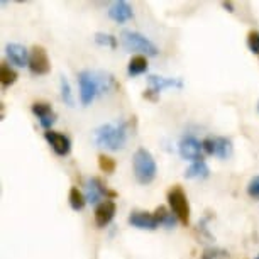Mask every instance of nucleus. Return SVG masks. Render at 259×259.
I'll list each match as a JSON object with an SVG mask.
<instances>
[{
  "mask_svg": "<svg viewBox=\"0 0 259 259\" xmlns=\"http://www.w3.org/2000/svg\"><path fill=\"white\" fill-rule=\"evenodd\" d=\"M6 55L16 66H29V51L22 45L9 42L6 46Z\"/></svg>",
  "mask_w": 259,
  "mask_h": 259,
  "instance_id": "nucleus-13",
  "label": "nucleus"
},
{
  "mask_svg": "<svg viewBox=\"0 0 259 259\" xmlns=\"http://www.w3.org/2000/svg\"><path fill=\"white\" fill-rule=\"evenodd\" d=\"M60 87H61V97H63V102L68 105V107H73L75 105V99H73V92H71V87H70V81L65 75H61V80H60Z\"/></svg>",
  "mask_w": 259,
  "mask_h": 259,
  "instance_id": "nucleus-21",
  "label": "nucleus"
},
{
  "mask_svg": "<svg viewBox=\"0 0 259 259\" xmlns=\"http://www.w3.org/2000/svg\"><path fill=\"white\" fill-rule=\"evenodd\" d=\"M148 70V60L143 56V55H138V56H133L129 61V66H127V71H129L131 76H136V75H141Z\"/></svg>",
  "mask_w": 259,
  "mask_h": 259,
  "instance_id": "nucleus-18",
  "label": "nucleus"
},
{
  "mask_svg": "<svg viewBox=\"0 0 259 259\" xmlns=\"http://www.w3.org/2000/svg\"><path fill=\"white\" fill-rule=\"evenodd\" d=\"M45 139L50 143L53 151H55L58 156H66L71 151V141L65 134H60V133H56V131H46Z\"/></svg>",
  "mask_w": 259,
  "mask_h": 259,
  "instance_id": "nucleus-9",
  "label": "nucleus"
},
{
  "mask_svg": "<svg viewBox=\"0 0 259 259\" xmlns=\"http://www.w3.org/2000/svg\"><path fill=\"white\" fill-rule=\"evenodd\" d=\"M115 208L117 207H115L114 200H104V202H100L97 205V208H95V224L97 226L99 227L109 226L115 215Z\"/></svg>",
  "mask_w": 259,
  "mask_h": 259,
  "instance_id": "nucleus-10",
  "label": "nucleus"
},
{
  "mask_svg": "<svg viewBox=\"0 0 259 259\" xmlns=\"http://www.w3.org/2000/svg\"><path fill=\"white\" fill-rule=\"evenodd\" d=\"M210 173L207 163L203 159L195 161V163L190 166V168L185 171V178H207Z\"/></svg>",
  "mask_w": 259,
  "mask_h": 259,
  "instance_id": "nucleus-16",
  "label": "nucleus"
},
{
  "mask_svg": "<svg viewBox=\"0 0 259 259\" xmlns=\"http://www.w3.org/2000/svg\"><path fill=\"white\" fill-rule=\"evenodd\" d=\"M154 217L158 219L159 226H166V227H173L175 222H177V215L173 212H169L164 205H159V207L154 210Z\"/></svg>",
  "mask_w": 259,
  "mask_h": 259,
  "instance_id": "nucleus-17",
  "label": "nucleus"
},
{
  "mask_svg": "<svg viewBox=\"0 0 259 259\" xmlns=\"http://www.w3.org/2000/svg\"><path fill=\"white\" fill-rule=\"evenodd\" d=\"M32 114L37 115L39 124L45 127V129H50V127L55 124V120H56V114L53 112L51 105L46 104V102H34V104H32Z\"/></svg>",
  "mask_w": 259,
  "mask_h": 259,
  "instance_id": "nucleus-11",
  "label": "nucleus"
},
{
  "mask_svg": "<svg viewBox=\"0 0 259 259\" xmlns=\"http://www.w3.org/2000/svg\"><path fill=\"white\" fill-rule=\"evenodd\" d=\"M16 80H17V71L9 66L7 63H2L0 65V83H2V87H11L16 83Z\"/></svg>",
  "mask_w": 259,
  "mask_h": 259,
  "instance_id": "nucleus-19",
  "label": "nucleus"
},
{
  "mask_svg": "<svg viewBox=\"0 0 259 259\" xmlns=\"http://www.w3.org/2000/svg\"><path fill=\"white\" fill-rule=\"evenodd\" d=\"M247 46L254 55L259 56V32L257 31H251L247 34Z\"/></svg>",
  "mask_w": 259,
  "mask_h": 259,
  "instance_id": "nucleus-25",
  "label": "nucleus"
},
{
  "mask_svg": "<svg viewBox=\"0 0 259 259\" xmlns=\"http://www.w3.org/2000/svg\"><path fill=\"white\" fill-rule=\"evenodd\" d=\"M120 39H122V45H124L129 51H141V53H146L148 56H156L159 53V50L156 48L154 42L149 41L148 37L139 32L122 31Z\"/></svg>",
  "mask_w": 259,
  "mask_h": 259,
  "instance_id": "nucleus-4",
  "label": "nucleus"
},
{
  "mask_svg": "<svg viewBox=\"0 0 259 259\" xmlns=\"http://www.w3.org/2000/svg\"><path fill=\"white\" fill-rule=\"evenodd\" d=\"M148 83H149V90L156 95H158L159 92H163L164 89H169V87H178V89L183 87V83L177 80V78H164V76H156V75L148 76Z\"/></svg>",
  "mask_w": 259,
  "mask_h": 259,
  "instance_id": "nucleus-14",
  "label": "nucleus"
},
{
  "mask_svg": "<svg viewBox=\"0 0 259 259\" xmlns=\"http://www.w3.org/2000/svg\"><path fill=\"white\" fill-rule=\"evenodd\" d=\"M129 224L133 227L148 229V231H154V229L159 226L154 213H149V212H133L129 215Z\"/></svg>",
  "mask_w": 259,
  "mask_h": 259,
  "instance_id": "nucleus-12",
  "label": "nucleus"
},
{
  "mask_svg": "<svg viewBox=\"0 0 259 259\" xmlns=\"http://www.w3.org/2000/svg\"><path fill=\"white\" fill-rule=\"evenodd\" d=\"M29 70L32 75H46L51 70V63L48 53L42 46H32L29 51Z\"/></svg>",
  "mask_w": 259,
  "mask_h": 259,
  "instance_id": "nucleus-6",
  "label": "nucleus"
},
{
  "mask_svg": "<svg viewBox=\"0 0 259 259\" xmlns=\"http://www.w3.org/2000/svg\"><path fill=\"white\" fill-rule=\"evenodd\" d=\"M68 198H70V205H71L73 210H81L83 207H85V203H87V197L76 187H71L70 197H68Z\"/></svg>",
  "mask_w": 259,
  "mask_h": 259,
  "instance_id": "nucleus-20",
  "label": "nucleus"
},
{
  "mask_svg": "<svg viewBox=\"0 0 259 259\" xmlns=\"http://www.w3.org/2000/svg\"><path fill=\"white\" fill-rule=\"evenodd\" d=\"M78 83H80V100L83 105H90L97 94L100 92L99 80L97 75H94L89 70H83L78 73Z\"/></svg>",
  "mask_w": 259,
  "mask_h": 259,
  "instance_id": "nucleus-5",
  "label": "nucleus"
},
{
  "mask_svg": "<svg viewBox=\"0 0 259 259\" xmlns=\"http://www.w3.org/2000/svg\"><path fill=\"white\" fill-rule=\"evenodd\" d=\"M95 144L102 148L119 151L124 148L127 141V129L124 122H109V124L100 125L94 134Z\"/></svg>",
  "mask_w": 259,
  "mask_h": 259,
  "instance_id": "nucleus-1",
  "label": "nucleus"
},
{
  "mask_svg": "<svg viewBox=\"0 0 259 259\" xmlns=\"http://www.w3.org/2000/svg\"><path fill=\"white\" fill-rule=\"evenodd\" d=\"M133 9L124 0H119V2H114L109 9V17L114 19L115 22H125L129 19H133Z\"/></svg>",
  "mask_w": 259,
  "mask_h": 259,
  "instance_id": "nucleus-15",
  "label": "nucleus"
},
{
  "mask_svg": "<svg viewBox=\"0 0 259 259\" xmlns=\"http://www.w3.org/2000/svg\"><path fill=\"white\" fill-rule=\"evenodd\" d=\"M222 6H224V9H227L229 12H234V6H232V2H224Z\"/></svg>",
  "mask_w": 259,
  "mask_h": 259,
  "instance_id": "nucleus-27",
  "label": "nucleus"
},
{
  "mask_svg": "<svg viewBox=\"0 0 259 259\" xmlns=\"http://www.w3.org/2000/svg\"><path fill=\"white\" fill-rule=\"evenodd\" d=\"M203 151L207 154L226 159L232 154V143L227 138H207L203 141Z\"/></svg>",
  "mask_w": 259,
  "mask_h": 259,
  "instance_id": "nucleus-7",
  "label": "nucleus"
},
{
  "mask_svg": "<svg viewBox=\"0 0 259 259\" xmlns=\"http://www.w3.org/2000/svg\"><path fill=\"white\" fill-rule=\"evenodd\" d=\"M133 164H134L136 180H138L139 183L148 185L156 178V163H154L153 154H151L148 149L139 148L136 151Z\"/></svg>",
  "mask_w": 259,
  "mask_h": 259,
  "instance_id": "nucleus-2",
  "label": "nucleus"
},
{
  "mask_svg": "<svg viewBox=\"0 0 259 259\" xmlns=\"http://www.w3.org/2000/svg\"><path fill=\"white\" fill-rule=\"evenodd\" d=\"M99 168L104 171V173H114V169H115V159L110 158V156L100 154L99 156Z\"/></svg>",
  "mask_w": 259,
  "mask_h": 259,
  "instance_id": "nucleus-24",
  "label": "nucleus"
},
{
  "mask_svg": "<svg viewBox=\"0 0 259 259\" xmlns=\"http://www.w3.org/2000/svg\"><path fill=\"white\" fill-rule=\"evenodd\" d=\"M202 259H231V254L221 247H208L202 254Z\"/></svg>",
  "mask_w": 259,
  "mask_h": 259,
  "instance_id": "nucleus-22",
  "label": "nucleus"
},
{
  "mask_svg": "<svg viewBox=\"0 0 259 259\" xmlns=\"http://www.w3.org/2000/svg\"><path fill=\"white\" fill-rule=\"evenodd\" d=\"M168 203L171 207V212L177 215V219L183 226H188L190 222V205H188V198L185 190L180 187V185H175V187L169 188L168 192Z\"/></svg>",
  "mask_w": 259,
  "mask_h": 259,
  "instance_id": "nucleus-3",
  "label": "nucleus"
},
{
  "mask_svg": "<svg viewBox=\"0 0 259 259\" xmlns=\"http://www.w3.org/2000/svg\"><path fill=\"white\" fill-rule=\"evenodd\" d=\"M247 193L249 197L252 198H259V177H254L247 185Z\"/></svg>",
  "mask_w": 259,
  "mask_h": 259,
  "instance_id": "nucleus-26",
  "label": "nucleus"
},
{
  "mask_svg": "<svg viewBox=\"0 0 259 259\" xmlns=\"http://www.w3.org/2000/svg\"><path fill=\"white\" fill-rule=\"evenodd\" d=\"M178 149H180V154H182L183 159H192L193 163L195 161L203 159L202 158L203 144L200 143L197 138H193V136H187V138H183L180 141Z\"/></svg>",
  "mask_w": 259,
  "mask_h": 259,
  "instance_id": "nucleus-8",
  "label": "nucleus"
},
{
  "mask_svg": "<svg viewBox=\"0 0 259 259\" xmlns=\"http://www.w3.org/2000/svg\"><path fill=\"white\" fill-rule=\"evenodd\" d=\"M95 42L100 46H109V48H117V39L112 34L105 32H97L95 34Z\"/></svg>",
  "mask_w": 259,
  "mask_h": 259,
  "instance_id": "nucleus-23",
  "label": "nucleus"
}]
</instances>
